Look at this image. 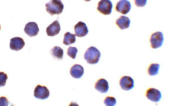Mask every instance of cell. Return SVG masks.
Listing matches in <instances>:
<instances>
[{"label":"cell","instance_id":"obj_1","mask_svg":"<svg viewBox=\"0 0 176 106\" xmlns=\"http://www.w3.org/2000/svg\"><path fill=\"white\" fill-rule=\"evenodd\" d=\"M45 7L47 12L52 16L61 14L64 6L60 0H51L45 4Z\"/></svg>","mask_w":176,"mask_h":106},{"label":"cell","instance_id":"obj_2","mask_svg":"<svg viewBox=\"0 0 176 106\" xmlns=\"http://www.w3.org/2000/svg\"><path fill=\"white\" fill-rule=\"evenodd\" d=\"M101 55L99 51L97 48L91 46L85 51L84 58L87 63L94 64L98 62Z\"/></svg>","mask_w":176,"mask_h":106},{"label":"cell","instance_id":"obj_3","mask_svg":"<svg viewBox=\"0 0 176 106\" xmlns=\"http://www.w3.org/2000/svg\"><path fill=\"white\" fill-rule=\"evenodd\" d=\"M112 4L109 0H101L98 3L97 9L101 13L104 15H109L111 12Z\"/></svg>","mask_w":176,"mask_h":106},{"label":"cell","instance_id":"obj_4","mask_svg":"<svg viewBox=\"0 0 176 106\" xmlns=\"http://www.w3.org/2000/svg\"><path fill=\"white\" fill-rule=\"evenodd\" d=\"M164 40L162 32L157 31L152 34L150 39L151 47L153 49L158 48L162 45Z\"/></svg>","mask_w":176,"mask_h":106},{"label":"cell","instance_id":"obj_5","mask_svg":"<svg viewBox=\"0 0 176 106\" xmlns=\"http://www.w3.org/2000/svg\"><path fill=\"white\" fill-rule=\"evenodd\" d=\"M50 95V91L45 86L37 85L34 91V96L38 99L44 100L48 98Z\"/></svg>","mask_w":176,"mask_h":106},{"label":"cell","instance_id":"obj_6","mask_svg":"<svg viewBox=\"0 0 176 106\" xmlns=\"http://www.w3.org/2000/svg\"><path fill=\"white\" fill-rule=\"evenodd\" d=\"M131 5L127 0H121L118 1L116 6V11L123 14L126 15L130 11Z\"/></svg>","mask_w":176,"mask_h":106},{"label":"cell","instance_id":"obj_7","mask_svg":"<svg viewBox=\"0 0 176 106\" xmlns=\"http://www.w3.org/2000/svg\"><path fill=\"white\" fill-rule=\"evenodd\" d=\"M24 30L25 33L30 37L37 35L39 31L38 24L34 22H30L26 24Z\"/></svg>","mask_w":176,"mask_h":106},{"label":"cell","instance_id":"obj_8","mask_svg":"<svg viewBox=\"0 0 176 106\" xmlns=\"http://www.w3.org/2000/svg\"><path fill=\"white\" fill-rule=\"evenodd\" d=\"M134 80L130 77L123 76L119 81V84L121 88L123 90H129L133 89L134 86Z\"/></svg>","mask_w":176,"mask_h":106},{"label":"cell","instance_id":"obj_9","mask_svg":"<svg viewBox=\"0 0 176 106\" xmlns=\"http://www.w3.org/2000/svg\"><path fill=\"white\" fill-rule=\"evenodd\" d=\"M146 96L148 99L155 103L159 102L162 97L160 92L153 88H150L147 90Z\"/></svg>","mask_w":176,"mask_h":106},{"label":"cell","instance_id":"obj_10","mask_svg":"<svg viewBox=\"0 0 176 106\" xmlns=\"http://www.w3.org/2000/svg\"><path fill=\"white\" fill-rule=\"evenodd\" d=\"M74 29L75 36L79 37L85 36L89 31L86 24L82 21L79 22L75 25Z\"/></svg>","mask_w":176,"mask_h":106},{"label":"cell","instance_id":"obj_11","mask_svg":"<svg viewBox=\"0 0 176 106\" xmlns=\"http://www.w3.org/2000/svg\"><path fill=\"white\" fill-rule=\"evenodd\" d=\"M25 45L23 39L19 37H15L10 40V48L12 50L18 51L22 49Z\"/></svg>","mask_w":176,"mask_h":106},{"label":"cell","instance_id":"obj_12","mask_svg":"<svg viewBox=\"0 0 176 106\" xmlns=\"http://www.w3.org/2000/svg\"><path fill=\"white\" fill-rule=\"evenodd\" d=\"M60 29L59 22L56 20L47 28L46 32L48 36H53L59 33Z\"/></svg>","mask_w":176,"mask_h":106},{"label":"cell","instance_id":"obj_13","mask_svg":"<svg viewBox=\"0 0 176 106\" xmlns=\"http://www.w3.org/2000/svg\"><path fill=\"white\" fill-rule=\"evenodd\" d=\"M109 88L107 81L103 78L99 79L94 85L95 89L101 93H106L108 91Z\"/></svg>","mask_w":176,"mask_h":106},{"label":"cell","instance_id":"obj_14","mask_svg":"<svg viewBox=\"0 0 176 106\" xmlns=\"http://www.w3.org/2000/svg\"><path fill=\"white\" fill-rule=\"evenodd\" d=\"M71 75L73 78L79 79L81 78L84 73V68L79 64H75L71 68L70 70Z\"/></svg>","mask_w":176,"mask_h":106},{"label":"cell","instance_id":"obj_15","mask_svg":"<svg viewBox=\"0 0 176 106\" xmlns=\"http://www.w3.org/2000/svg\"><path fill=\"white\" fill-rule=\"evenodd\" d=\"M130 20L128 17L124 16H121L116 21V24L121 30L129 27Z\"/></svg>","mask_w":176,"mask_h":106},{"label":"cell","instance_id":"obj_16","mask_svg":"<svg viewBox=\"0 0 176 106\" xmlns=\"http://www.w3.org/2000/svg\"><path fill=\"white\" fill-rule=\"evenodd\" d=\"M50 53L51 55L54 57L60 59H63V50L59 47H54L50 50Z\"/></svg>","mask_w":176,"mask_h":106},{"label":"cell","instance_id":"obj_17","mask_svg":"<svg viewBox=\"0 0 176 106\" xmlns=\"http://www.w3.org/2000/svg\"><path fill=\"white\" fill-rule=\"evenodd\" d=\"M76 36L69 32L64 34L63 43L65 45H70L74 43L76 41Z\"/></svg>","mask_w":176,"mask_h":106},{"label":"cell","instance_id":"obj_18","mask_svg":"<svg viewBox=\"0 0 176 106\" xmlns=\"http://www.w3.org/2000/svg\"><path fill=\"white\" fill-rule=\"evenodd\" d=\"M160 65L158 63H152L149 67L148 73L150 76H154L158 74Z\"/></svg>","mask_w":176,"mask_h":106},{"label":"cell","instance_id":"obj_19","mask_svg":"<svg viewBox=\"0 0 176 106\" xmlns=\"http://www.w3.org/2000/svg\"><path fill=\"white\" fill-rule=\"evenodd\" d=\"M104 102L106 106H113L116 103V100L113 97L107 96L105 98Z\"/></svg>","mask_w":176,"mask_h":106},{"label":"cell","instance_id":"obj_20","mask_svg":"<svg viewBox=\"0 0 176 106\" xmlns=\"http://www.w3.org/2000/svg\"><path fill=\"white\" fill-rule=\"evenodd\" d=\"M77 52L78 50L76 47L70 46L67 49V54L71 58L75 59Z\"/></svg>","mask_w":176,"mask_h":106},{"label":"cell","instance_id":"obj_21","mask_svg":"<svg viewBox=\"0 0 176 106\" xmlns=\"http://www.w3.org/2000/svg\"><path fill=\"white\" fill-rule=\"evenodd\" d=\"M8 79L7 74L4 72H0V87L4 86L6 83V81Z\"/></svg>","mask_w":176,"mask_h":106},{"label":"cell","instance_id":"obj_22","mask_svg":"<svg viewBox=\"0 0 176 106\" xmlns=\"http://www.w3.org/2000/svg\"><path fill=\"white\" fill-rule=\"evenodd\" d=\"M136 5L138 7H143L146 4L147 0H134Z\"/></svg>","mask_w":176,"mask_h":106},{"label":"cell","instance_id":"obj_23","mask_svg":"<svg viewBox=\"0 0 176 106\" xmlns=\"http://www.w3.org/2000/svg\"><path fill=\"white\" fill-rule=\"evenodd\" d=\"M8 104L9 102L6 98L4 96H2L0 97V106H7L8 105Z\"/></svg>","mask_w":176,"mask_h":106},{"label":"cell","instance_id":"obj_24","mask_svg":"<svg viewBox=\"0 0 176 106\" xmlns=\"http://www.w3.org/2000/svg\"><path fill=\"white\" fill-rule=\"evenodd\" d=\"M84 0L86 1H91V0Z\"/></svg>","mask_w":176,"mask_h":106}]
</instances>
